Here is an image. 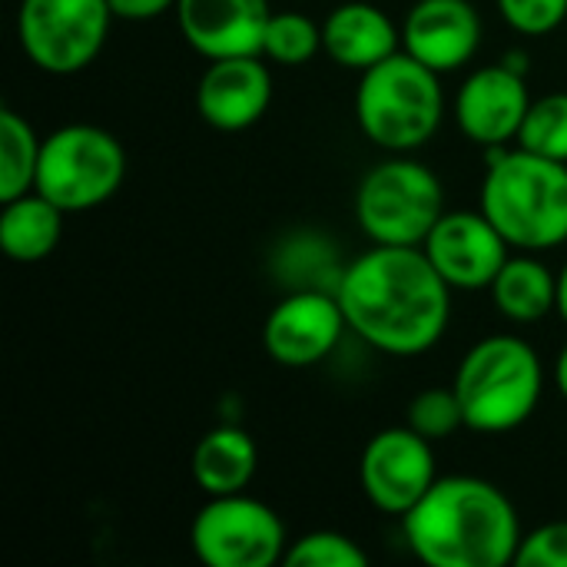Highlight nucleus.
Returning a JSON list of instances; mask_svg holds the SVG:
<instances>
[{"instance_id": "obj_1", "label": "nucleus", "mask_w": 567, "mask_h": 567, "mask_svg": "<svg viewBox=\"0 0 567 567\" xmlns=\"http://www.w3.org/2000/svg\"><path fill=\"white\" fill-rule=\"evenodd\" d=\"M452 292L422 246H372L346 266L336 286L349 332L395 359L442 342L452 322Z\"/></svg>"}, {"instance_id": "obj_2", "label": "nucleus", "mask_w": 567, "mask_h": 567, "mask_svg": "<svg viewBox=\"0 0 567 567\" xmlns=\"http://www.w3.org/2000/svg\"><path fill=\"white\" fill-rule=\"evenodd\" d=\"M409 551L432 567H505L522 548L512 498L478 475H445L402 518Z\"/></svg>"}, {"instance_id": "obj_3", "label": "nucleus", "mask_w": 567, "mask_h": 567, "mask_svg": "<svg viewBox=\"0 0 567 567\" xmlns=\"http://www.w3.org/2000/svg\"><path fill=\"white\" fill-rule=\"evenodd\" d=\"M478 209L518 252H548L567 243V163L522 146H492Z\"/></svg>"}, {"instance_id": "obj_4", "label": "nucleus", "mask_w": 567, "mask_h": 567, "mask_svg": "<svg viewBox=\"0 0 567 567\" xmlns=\"http://www.w3.org/2000/svg\"><path fill=\"white\" fill-rule=\"evenodd\" d=\"M465 429L475 435H508L522 429L545 395V365L538 349L512 332L475 342L452 382Z\"/></svg>"}, {"instance_id": "obj_5", "label": "nucleus", "mask_w": 567, "mask_h": 567, "mask_svg": "<svg viewBox=\"0 0 567 567\" xmlns=\"http://www.w3.org/2000/svg\"><path fill=\"white\" fill-rule=\"evenodd\" d=\"M445 120L442 73L399 50L359 73L355 123L385 153H419Z\"/></svg>"}, {"instance_id": "obj_6", "label": "nucleus", "mask_w": 567, "mask_h": 567, "mask_svg": "<svg viewBox=\"0 0 567 567\" xmlns=\"http://www.w3.org/2000/svg\"><path fill=\"white\" fill-rule=\"evenodd\" d=\"M445 213V186L412 153H389L355 189V223L372 246H422Z\"/></svg>"}, {"instance_id": "obj_7", "label": "nucleus", "mask_w": 567, "mask_h": 567, "mask_svg": "<svg viewBox=\"0 0 567 567\" xmlns=\"http://www.w3.org/2000/svg\"><path fill=\"white\" fill-rule=\"evenodd\" d=\"M126 179L123 143L96 123H63L43 136L33 189L63 213L110 203Z\"/></svg>"}, {"instance_id": "obj_8", "label": "nucleus", "mask_w": 567, "mask_h": 567, "mask_svg": "<svg viewBox=\"0 0 567 567\" xmlns=\"http://www.w3.org/2000/svg\"><path fill=\"white\" fill-rule=\"evenodd\" d=\"M113 20L110 0H20L17 40L37 70L73 76L103 53Z\"/></svg>"}, {"instance_id": "obj_9", "label": "nucleus", "mask_w": 567, "mask_h": 567, "mask_svg": "<svg viewBox=\"0 0 567 567\" xmlns=\"http://www.w3.org/2000/svg\"><path fill=\"white\" fill-rule=\"evenodd\" d=\"M193 555L206 567H272L286 561V525L266 502L236 492L213 495L189 525Z\"/></svg>"}, {"instance_id": "obj_10", "label": "nucleus", "mask_w": 567, "mask_h": 567, "mask_svg": "<svg viewBox=\"0 0 567 567\" xmlns=\"http://www.w3.org/2000/svg\"><path fill=\"white\" fill-rule=\"evenodd\" d=\"M432 445L435 442L409 425L375 432L359 458V488L365 502L375 512L402 522L439 482Z\"/></svg>"}, {"instance_id": "obj_11", "label": "nucleus", "mask_w": 567, "mask_h": 567, "mask_svg": "<svg viewBox=\"0 0 567 567\" xmlns=\"http://www.w3.org/2000/svg\"><path fill=\"white\" fill-rule=\"evenodd\" d=\"M349 332L339 296L299 289L282 296L262 322V349L282 369H312L326 362Z\"/></svg>"}, {"instance_id": "obj_12", "label": "nucleus", "mask_w": 567, "mask_h": 567, "mask_svg": "<svg viewBox=\"0 0 567 567\" xmlns=\"http://www.w3.org/2000/svg\"><path fill=\"white\" fill-rule=\"evenodd\" d=\"M422 249L439 276L458 292L488 289L512 256L508 239L482 209H445Z\"/></svg>"}, {"instance_id": "obj_13", "label": "nucleus", "mask_w": 567, "mask_h": 567, "mask_svg": "<svg viewBox=\"0 0 567 567\" xmlns=\"http://www.w3.org/2000/svg\"><path fill=\"white\" fill-rule=\"evenodd\" d=\"M528 106H532L528 76L498 60L472 70L462 80L452 113H455V126L468 143L492 150L518 140Z\"/></svg>"}, {"instance_id": "obj_14", "label": "nucleus", "mask_w": 567, "mask_h": 567, "mask_svg": "<svg viewBox=\"0 0 567 567\" xmlns=\"http://www.w3.org/2000/svg\"><path fill=\"white\" fill-rule=\"evenodd\" d=\"M485 23L472 0H415L402 20V50L435 73L465 70L482 50Z\"/></svg>"}, {"instance_id": "obj_15", "label": "nucleus", "mask_w": 567, "mask_h": 567, "mask_svg": "<svg viewBox=\"0 0 567 567\" xmlns=\"http://www.w3.org/2000/svg\"><path fill=\"white\" fill-rule=\"evenodd\" d=\"M272 103V70L262 53L209 60L196 83V113L219 133L256 126Z\"/></svg>"}, {"instance_id": "obj_16", "label": "nucleus", "mask_w": 567, "mask_h": 567, "mask_svg": "<svg viewBox=\"0 0 567 567\" xmlns=\"http://www.w3.org/2000/svg\"><path fill=\"white\" fill-rule=\"evenodd\" d=\"M272 17L269 0H179L176 27L206 60L262 53V33Z\"/></svg>"}, {"instance_id": "obj_17", "label": "nucleus", "mask_w": 567, "mask_h": 567, "mask_svg": "<svg viewBox=\"0 0 567 567\" xmlns=\"http://www.w3.org/2000/svg\"><path fill=\"white\" fill-rule=\"evenodd\" d=\"M399 50L402 27L369 0H346L322 20V53L342 70L365 73Z\"/></svg>"}, {"instance_id": "obj_18", "label": "nucleus", "mask_w": 567, "mask_h": 567, "mask_svg": "<svg viewBox=\"0 0 567 567\" xmlns=\"http://www.w3.org/2000/svg\"><path fill=\"white\" fill-rule=\"evenodd\" d=\"M256 468H259V449L252 435L239 425L209 429L196 442L193 462H189L193 482L206 498L246 492L249 482L256 478Z\"/></svg>"}, {"instance_id": "obj_19", "label": "nucleus", "mask_w": 567, "mask_h": 567, "mask_svg": "<svg viewBox=\"0 0 567 567\" xmlns=\"http://www.w3.org/2000/svg\"><path fill=\"white\" fill-rule=\"evenodd\" d=\"M492 306L515 326L542 322L558 306V276L538 259V252H512L495 282L488 286Z\"/></svg>"}, {"instance_id": "obj_20", "label": "nucleus", "mask_w": 567, "mask_h": 567, "mask_svg": "<svg viewBox=\"0 0 567 567\" xmlns=\"http://www.w3.org/2000/svg\"><path fill=\"white\" fill-rule=\"evenodd\" d=\"M63 209L37 189L7 199L0 209V249L13 262H43L63 239Z\"/></svg>"}, {"instance_id": "obj_21", "label": "nucleus", "mask_w": 567, "mask_h": 567, "mask_svg": "<svg viewBox=\"0 0 567 567\" xmlns=\"http://www.w3.org/2000/svg\"><path fill=\"white\" fill-rule=\"evenodd\" d=\"M40 146L43 136H37L30 120L10 106H0V203L33 189Z\"/></svg>"}, {"instance_id": "obj_22", "label": "nucleus", "mask_w": 567, "mask_h": 567, "mask_svg": "<svg viewBox=\"0 0 567 567\" xmlns=\"http://www.w3.org/2000/svg\"><path fill=\"white\" fill-rule=\"evenodd\" d=\"M322 53V23L299 10H272L262 33V56L276 66H306Z\"/></svg>"}, {"instance_id": "obj_23", "label": "nucleus", "mask_w": 567, "mask_h": 567, "mask_svg": "<svg viewBox=\"0 0 567 567\" xmlns=\"http://www.w3.org/2000/svg\"><path fill=\"white\" fill-rule=\"evenodd\" d=\"M515 146L567 163V90L532 100Z\"/></svg>"}, {"instance_id": "obj_24", "label": "nucleus", "mask_w": 567, "mask_h": 567, "mask_svg": "<svg viewBox=\"0 0 567 567\" xmlns=\"http://www.w3.org/2000/svg\"><path fill=\"white\" fill-rule=\"evenodd\" d=\"M286 567H365L369 565V551L342 535V532H332V528H319V532H309L296 542H289V551H286Z\"/></svg>"}, {"instance_id": "obj_25", "label": "nucleus", "mask_w": 567, "mask_h": 567, "mask_svg": "<svg viewBox=\"0 0 567 567\" xmlns=\"http://www.w3.org/2000/svg\"><path fill=\"white\" fill-rule=\"evenodd\" d=\"M409 429H415L419 435H425L429 442H445L452 439L458 429H465V415L458 405L455 389H425L412 399L409 405Z\"/></svg>"}, {"instance_id": "obj_26", "label": "nucleus", "mask_w": 567, "mask_h": 567, "mask_svg": "<svg viewBox=\"0 0 567 567\" xmlns=\"http://www.w3.org/2000/svg\"><path fill=\"white\" fill-rule=\"evenodd\" d=\"M495 7L522 37H548L567 20V0H495Z\"/></svg>"}, {"instance_id": "obj_27", "label": "nucleus", "mask_w": 567, "mask_h": 567, "mask_svg": "<svg viewBox=\"0 0 567 567\" xmlns=\"http://www.w3.org/2000/svg\"><path fill=\"white\" fill-rule=\"evenodd\" d=\"M515 567H567V522H548L528 532Z\"/></svg>"}, {"instance_id": "obj_28", "label": "nucleus", "mask_w": 567, "mask_h": 567, "mask_svg": "<svg viewBox=\"0 0 567 567\" xmlns=\"http://www.w3.org/2000/svg\"><path fill=\"white\" fill-rule=\"evenodd\" d=\"M179 0H110V10L116 20H130V23H146L156 20L163 13H176Z\"/></svg>"}, {"instance_id": "obj_29", "label": "nucleus", "mask_w": 567, "mask_h": 567, "mask_svg": "<svg viewBox=\"0 0 567 567\" xmlns=\"http://www.w3.org/2000/svg\"><path fill=\"white\" fill-rule=\"evenodd\" d=\"M502 63H508L512 70H518V73H525V76H528V63H532V56H528L525 50H508V53L502 56Z\"/></svg>"}, {"instance_id": "obj_30", "label": "nucleus", "mask_w": 567, "mask_h": 567, "mask_svg": "<svg viewBox=\"0 0 567 567\" xmlns=\"http://www.w3.org/2000/svg\"><path fill=\"white\" fill-rule=\"evenodd\" d=\"M555 312L561 316V322L567 326V262L558 272V306H555Z\"/></svg>"}, {"instance_id": "obj_31", "label": "nucleus", "mask_w": 567, "mask_h": 567, "mask_svg": "<svg viewBox=\"0 0 567 567\" xmlns=\"http://www.w3.org/2000/svg\"><path fill=\"white\" fill-rule=\"evenodd\" d=\"M555 382H558V392H561V399L567 402V346L561 349L558 362H555Z\"/></svg>"}]
</instances>
